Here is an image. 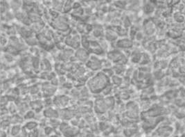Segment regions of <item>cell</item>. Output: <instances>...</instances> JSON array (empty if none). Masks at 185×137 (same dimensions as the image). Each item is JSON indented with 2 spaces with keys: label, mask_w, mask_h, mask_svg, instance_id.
<instances>
[{
  "label": "cell",
  "mask_w": 185,
  "mask_h": 137,
  "mask_svg": "<svg viewBox=\"0 0 185 137\" xmlns=\"http://www.w3.org/2000/svg\"><path fill=\"white\" fill-rule=\"evenodd\" d=\"M115 68H116V70H115V72H117L116 73H117V74H120V72H123V66H117V67H115Z\"/></svg>",
  "instance_id": "obj_9"
},
{
  "label": "cell",
  "mask_w": 185,
  "mask_h": 137,
  "mask_svg": "<svg viewBox=\"0 0 185 137\" xmlns=\"http://www.w3.org/2000/svg\"><path fill=\"white\" fill-rule=\"evenodd\" d=\"M79 42H80V39L78 38V35H74L73 36H71L67 40H66V44H68L72 47V45L73 46H76V44L79 43Z\"/></svg>",
  "instance_id": "obj_4"
},
{
  "label": "cell",
  "mask_w": 185,
  "mask_h": 137,
  "mask_svg": "<svg viewBox=\"0 0 185 137\" xmlns=\"http://www.w3.org/2000/svg\"><path fill=\"white\" fill-rule=\"evenodd\" d=\"M88 66L92 70H99V68H101V63L100 61L97 59L96 58H94L93 60H90L88 61Z\"/></svg>",
  "instance_id": "obj_2"
},
{
  "label": "cell",
  "mask_w": 185,
  "mask_h": 137,
  "mask_svg": "<svg viewBox=\"0 0 185 137\" xmlns=\"http://www.w3.org/2000/svg\"><path fill=\"white\" fill-rule=\"evenodd\" d=\"M76 55L77 58H78L79 60L83 62V61H86L88 58H89V56H88V54H87L86 51L83 49H78V50L76 52Z\"/></svg>",
  "instance_id": "obj_3"
},
{
  "label": "cell",
  "mask_w": 185,
  "mask_h": 137,
  "mask_svg": "<svg viewBox=\"0 0 185 137\" xmlns=\"http://www.w3.org/2000/svg\"><path fill=\"white\" fill-rule=\"evenodd\" d=\"M44 115H45L47 117L49 118H56L58 116V114L56 112V111H54V110H53L52 109H47V110H45V111H44Z\"/></svg>",
  "instance_id": "obj_6"
},
{
  "label": "cell",
  "mask_w": 185,
  "mask_h": 137,
  "mask_svg": "<svg viewBox=\"0 0 185 137\" xmlns=\"http://www.w3.org/2000/svg\"><path fill=\"white\" fill-rule=\"evenodd\" d=\"M105 36L108 41H114V40H115V39H116L117 33L111 30H107L106 33L105 34Z\"/></svg>",
  "instance_id": "obj_7"
},
{
  "label": "cell",
  "mask_w": 185,
  "mask_h": 137,
  "mask_svg": "<svg viewBox=\"0 0 185 137\" xmlns=\"http://www.w3.org/2000/svg\"><path fill=\"white\" fill-rule=\"evenodd\" d=\"M15 6H16V4H15V5H14V6H12V8H13V9H15ZM20 5H18V4H17V9H18V8L20 7Z\"/></svg>",
  "instance_id": "obj_10"
},
{
  "label": "cell",
  "mask_w": 185,
  "mask_h": 137,
  "mask_svg": "<svg viewBox=\"0 0 185 137\" xmlns=\"http://www.w3.org/2000/svg\"><path fill=\"white\" fill-rule=\"evenodd\" d=\"M112 80H113V82L115 84H117V85H120L122 83V79L119 77L118 76H114V77H112Z\"/></svg>",
  "instance_id": "obj_8"
},
{
  "label": "cell",
  "mask_w": 185,
  "mask_h": 137,
  "mask_svg": "<svg viewBox=\"0 0 185 137\" xmlns=\"http://www.w3.org/2000/svg\"><path fill=\"white\" fill-rule=\"evenodd\" d=\"M68 101H69V100H68L67 97H65V96L57 97L56 100H55V104H56L58 106H64V105L67 104Z\"/></svg>",
  "instance_id": "obj_5"
},
{
  "label": "cell",
  "mask_w": 185,
  "mask_h": 137,
  "mask_svg": "<svg viewBox=\"0 0 185 137\" xmlns=\"http://www.w3.org/2000/svg\"><path fill=\"white\" fill-rule=\"evenodd\" d=\"M109 84V78L105 73L99 72L88 82V87L92 93H99L103 91Z\"/></svg>",
  "instance_id": "obj_1"
}]
</instances>
